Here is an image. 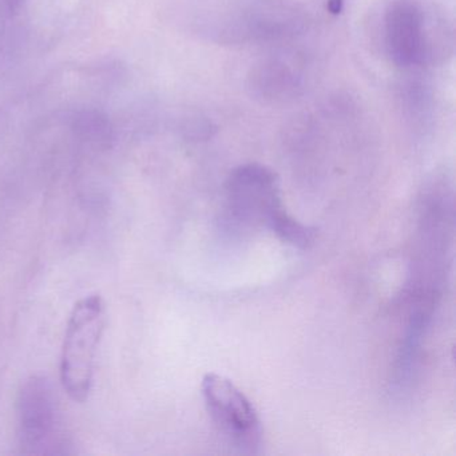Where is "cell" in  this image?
<instances>
[{
  "label": "cell",
  "mask_w": 456,
  "mask_h": 456,
  "mask_svg": "<svg viewBox=\"0 0 456 456\" xmlns=\"http://www.w3.org/2000/svg\"><path fill=\"white\" fill-rule=\"evenodd\" d=\"M232 210L239 217L263 223L284 241L305 248L314 231L288 216L280 200L279 180L268 167L244 165L233 170L226 185Z\"/></svg>",
  "instance_id": "cell-1"
},
{
  "label": "cell",
  "mask_w": 456,
  "mask_h": 456,
  "mask_svg": "<svg viewBox=\"0 0 456 456\" xmlns=\"http://www.w3.org/2000/svg\"><path fill=\"white\" fill-rule=\"evenodd\" d=\"M105 322V304L98 295L82 298L71 312L62 348L61 379L69 396L76 402H85L92 389L95 354Z\"/></svg>",
  "instance_id": "cell-2"
},
{
  "label": "cell",
  "mask_w": 456,
  "mask_h": 456,
  "mask_svg": "<svg viewBox=\"0 0 456 456\" xmlns=\"http://www.w3.org/2000/svg\"><path fill=\"white\" fill-rule=\"evenodd\" d=\"M304 25L301 12L289 4L255 2L228 10L221 20L210 23L215 26L210 34L225 44L279 41L295 37Z\"/></svg>",
  "instance_id": "cell-3"
},
{
  "label": "cell",
  "mask_w": 456,
  "mask_h": 456,
  "mask_svg": "<svg viewBox=\"0 0 456 456\" xmlns=\"http://www.w3.org/2000/svg\"><path fill=\"white\" fill-rule=\"evenodd\" d=\"M202 395L208 412L221 432L239 447L253 451L260 442L261 423L244 392L225 376L208 373L202 380Z\"/></svg>",
  "instance_id": "cell-4"
},
{
  "label": "cell",
  "mask_w": 456,
  "mask_h": 456,
  "mask_svg": "<svg viewBox=\"0 0 456 456\" xmlns=\"http://www.w3.org/2000/svg\"><path fill=\"white\" fill-rule=\"evenodd\" d=\"M57 399L46 378L25 381L18 397V436L25 453H47L60 429Z\"/></svg>",
  "instance_id": "cell-5"
},
{
  "label": "cell",
  "mask_w": 456,
  "mask_h": 456,
  "mask_svg": "<svg viewBox=\"0 0 456 456\" xmlns=\"http://www.w3.org/2000/svg\"><path fill=\"white\" fill-rule=\"evenodd\" d=\"M384 42L392 62L402 69L415 68L429 57L426 15L412 0H396L384 17Z\"/></svg>",
  "instance_id": "cell-6"
},
{
  "label": "cell",
  "mask_w": 456,
  "mask_h": 456,
  "mask_svg": "<svg viewBox=\"0 0 456 456\" xmlns=\"http://www.w3.org/2000/svg\"><path fill=\"white\" fill-rule=\"evenodd\" d=\"M305 85L303 69L290 57L268 58L256 65L248 77V89L256 100L279 105L295 100Z\"/></svg>",
  "instance_id": "cell-7"
}]
</instances>
